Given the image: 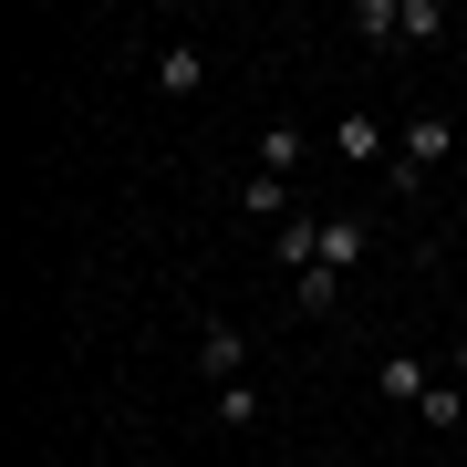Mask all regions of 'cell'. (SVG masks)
I'll return each mask as SVG.
<instances>
[{"mask_svg": "<svg viewBox=\"0 0 467 467\" xmlns=\"http://www.w3.org/2000/svg\"><path fill=\"white\" fill-rule=\"evenodd\" d=\"M447 156H457V125H447V115H405V135H395V167H384V187L405 198V187H416L426 167H447Z\"/></svg>", "mask_w": 467, "mask_h": 467, "instance_id": "cell-1", "label": "cell"}, {"mask_svg": "<svg viewBox=\"0 0 467 467\" xmlns=\"http://www.w3.org/2000/svg\"><path fill=\"white\" fill-rule=\"evenodd\" d=\"M187 364H198L208 395H218V384H250V333H239L229 312H208V322H198V343H187Z\"/></svg>", "mask_w": 467, "mask_h": 467, "instance_id": "cell-2", "label": "cell"}, {"mask_svg": "<svg viewBox=\"0 0 467 467\" xmlns=\"http://www.w3.org/2000/svg\"><path fill=\"white\" fill-rule=\"evenodd\" d=\"M322 218H333V208H312V198H301L281 229H270V260H281L291 281H301V270H322Z\"/></svg>", "mask_w": 467, "mask_h": 467, "instance_id": "cell-3", "label": "cell"}, {"mask_svg": "<svg viewBox=\"0 0 467 467\" xmlns=\"http://www.w3.org/2000/svg\"><path fill=\"white\" fill-rule=\"evenodd\" d=\"M374 250V218L364 208H333V218H322V270H343V281H353V260H364Z\"/></svg>", "mask_w": 467, "mask_h": 467, "instance_id": "cell-4", "label": "cell"}, {"mask_svg": "<svg viewBox=\"0 0 467 467\" xmlns=\"http://www.w3.org/2000/svg\"><path fill=\"white\" fill-rule=\"evenodd\" d=\"M426 384H436V374H426V353H384V364H374V395H384V405H405V416L426 405Z\"/></svg>", "mask_w": 467, "mask_h": 467, "instance_id": "cell-5", "label": "cell"}, {"mask_svg": "<svg viewBox=\"0 0 467 467\" xmlns=\"http://www.w3.org/2000/svg\"><path fill=\"white\" fill-rule=\"evenodd\" d=\"M229 208H239V218H270V229H281V218L301 208V187H291V177H260V167H250V177H239V198H229Z\"/></svg>", "mask_w": 467, "mask_h": 467, "instance_id": "cell-6", "label": "cell"}, {"mask_svg": "<svg viewBox=\"0 0 467 467\" xmlns=\"http://www.w3.org/2000/svg\"><path fill=\"white\" fill-rule=\"evenodd\" d=\"M208 73L218 63H208L198 42H167V52H156V94H208Z\"/></svg>", "mask_w": 467, "mask_h": 467, "instance_id": "cell-7", "label": "cell"}, {"mask_svg": "<svg viewBox=\"0 0 467 467\" xmlns=\"http://www.w3.org/2000/svg\"><path fill=\"white\" fill-rule=\"evenodd\" d=\"M333 156H343V167H395V146H384L374 115H343V125H333Z\"/></svg>", "mask_w": 467, "mask_h": 467, "instance_id": "cell-8", "label": "cell"}, {"mask_svg": "<svg viewBox=\"0 0 467 467\" xmlns=\"http://www.w3.org/2000/svg\"><path fill=\"white\" fill-rule=\"evenodd\" d=\"M301 156H312V135H301L291 115H270L260 125V177H301Z\"/></svg>", "mask_w": 467, "mask_h": 467, "instance_id": "cell-9", "label": "cell"}, {"mask_svg": "<svg viewBox=\"0 0 467 467\" xmlns=\"http://www.w3.org/2000/svg\"><path fill=\"white\" fill-rule=\"evenodd\" d=\"M218 426H229V436L270 426V384H260V374H250V384H218Z\"/></svg>", "mask_w": 467, "mask_h": 467, "instance_id": "cell-10", "label": "cell"}, {"mask_svg": "<svg viewBox=\"0 0 467 467\" xmlns=\"http://www.w3.org/2000/svg\"><path fill=\"white\" fill-rule=\"evenodd\" d=\"M353 32L374 52H405V0H353Z\"/></svg>", "mask_w": 467, "mask_h": 467, "instance_id": "cell-11", "label": "cell"}, {"mask_svg": "<svg viewBox=\"0 0 467 467\" xmlns=\"http://www.w3.org/2000/svg\"><path fill=\"white\" fill-rule=\"evenodd\" d=\"M291 312H343V270H301V281H291Z\"/></svg>", "mask_w": 467, "mask_h": 467, "instance_id": "cell-12", "label": "cell"}, {"mask_svg": "<svg viewBox=\"0 0 467 467\" xmlns=\"http://www.w3.org/2000/svg\"><path fill=\"white\" fill-rule=\"evenodd\" d=\"M416 416H426L436 436H457V426H467V384H447V374H436V384H426V405H416Z\"/></svg>", "mask_w": 467, "mask_h": 467, "instance_id": "cell-13", "label": "cell"}, {"mask_svg": "<svg viewBox=\"0 0 467 467\" xmlns=\"http://www.w3.org/2000/svg\"><path fill=\"white\" fill-rule=\"evenodd\" d=\"M416 42H447V11H436V0H405V52Z\"/></svg>", "mask_w": 467, "mask_h": 467, "instance_id": "cell-14", "label": "cell"}, {"mask_svg": "<svg viewBox=\"0 0 467 467\" xmlns=\"http://www.w3.org/2000/svg\"><path fill=\"white\" fill-rule=\"evenodd\" d=\"M447 384H467V343H447Z\"/></svg>", "mask_w": 467, "mask_h": 467, "instance_id": "cell-15", "label": "cell"}, {"mask_svg": "<svg viewBox=\"0 0 467 467\" xmlns=\"http://www.w3.org/2000/svg\"><path fill=\"white\" fill-rule=\"evenodd\" d=\"M364 467H384V457H364Z\"/></svg>", "mask_w": 467, "mask_h": 467, "instance_id": "cell-16", "label": "cell"}]
</instances>
